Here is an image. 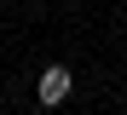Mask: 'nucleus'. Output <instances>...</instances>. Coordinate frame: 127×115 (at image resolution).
<instances>
[{"mask_svg": "<svg viewBox=\"0 0 127 115\" xmlns=\"http://www.w3.org/2000/svg\"><path fill=\"white\" fill-rule=\"evenodd\" d=\"M69 98V69H46L40 75V104H64Z\"/></svg>", "mask_w": 127, "mask_h": 115, "instance_id": "f257e3e1", "label": "nucleus"}]
</instances>
